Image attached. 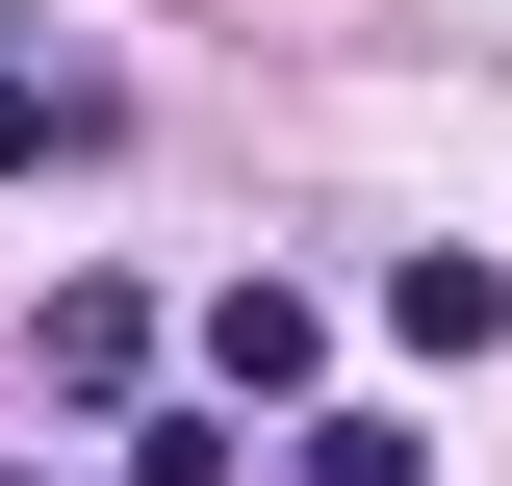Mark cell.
Returning a JSON list of instances; mask_svg holds the SVG:
<instances>
[{
    "instance_id": "cell-4",
    "label": "cell",
    "mask_w": 512,
    "mask_h": 486,
    "mask_svg": "<svg viewBox=\"0 0 512 486\" xmlns=\"http://www.w3.org/2000/svg\"><path fill=\"white\" fill-rule=\"evenodd\" d=\"M308 486H410V435H384V410H333V435H308Z\"/></svg>"
},
{
    "instance_id": "cell-2",
    "label": "cell",
    "mask_w": 512,
    "mask_h": 486,
    "mask_svg": "<svg viewBox=\"0 0 512 486\" xmlns=\"http://www.w3.org/2000/svg\"><path fill=\"white\" fill-rule=\"evenodd\" d=\"M384 333H410V359H487L512 282H487V256H410V282H384Z\"/></svg>"
},
{
    "instance_id": "cell-1",
    "label": "cell",
    "mask_w": 512,
    "mask_h": 486,
    "mask_svg": "<svg viewBox=\"0 0 512 486\" xmlns=\"http://www.w3.org/2000/svg\"><path fill=\"white\" fill-rule=\"evenodd\" d=\"M308 359H333L308 282H231V307H205V384H231V410H308Z\"/></svg>"
},
{
    "instance_id": "cell-3",
    "label": "cell",
    "mask_w": 512,
    "mask_h": 486,
    "mask_svg": "<svg viewBox=\"0 0 512 486\" xmlns=\"http://www.w3.org/2000/svg\"><path fill=\"white\" fill-rule=\"evenodd\" d=\"M77 128H103V103H77V77H26V52H0V180H52Z\"/></svg>"
}]
</instances>
